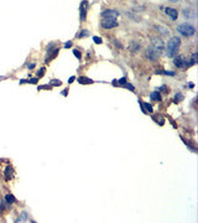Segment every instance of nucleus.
<instances>
[{"instance_id": "nucleus-2", "label": "nucleus", "mask_w": 198, "mask_h": 223, "mask_svg": "<svg viewBox=\"0 0 198 223\" xmlns=\"http://www.w3.org/2000/svg\"><path fill=\"white\" fill-rule=\"evenodd\" d=\"M177 31L182 35V36H186V37H189V36H193L194 32H196V29L194 26L187 24V22H185V24H181L177 26Z\"/></svg>"}, {"instance_id": "nucleus-8", "label": "nucleus", "mask_w": 198, "mask_h": 223, "mask_svg": "<svg viewBox=\"0 0 198 223\" xmlns=\"http://www.w3.org/2000/svg\"><path fill=\"white\" fill-rule=\"evenodd\" d=\"M151 46L155 50H157L160 53H161V51L164 50V42H162V40H160V38H152Z\"/></svg>"}, {"instance_id": "nucleus-10", "label": "nucleus", "mask_w": 198, "mask_h": 223, "mask_svg": "<svg viewBox=\"0 0 198 223\" xmlns=\"http://www.w3.org/2000/svg\"><path fill=\"white\" fill-rule=\"evenodd\" d=\"M140 103V105H141V108H142V112L144 113H152V107H151V104H149V103H144V102H139Z\"/></svg>"}, {"instance_id": "nucleus-13", "label": "nucleus", "mask_w": 198, "mask_h": 223, "mask_svg": "<svg viewBox=\"0 0 198 223\" xmlns=\"http://www.w3.org/2000/svg\"><path fill=\"white\" fill-rule=\"evenodd\" d=\"M150 98L152 99V101H161V94H160L158 91L152 92V93L150 94Z\"/></svg>"}, {"instance_id": "nucleus-16", "label": "nucleus", "mask_w": 198, "mask_h": 223, "mask_svg": "<svg viewBox=\"0 0 198 223\" xmlns=\"http://www.w3.org/2000/svg\"><path fill=\"white\" fill-rule=\"evenodd\" d=\"M10 171H11V167H5V180H11V174H10Z\"/></svg>"}, {"instance_id": "nucleus-12", "label": "nucleus", "mask_w": 198, "mask_h": 223, "mask_svg": "<svg viewBox=\"0 0 198 223\" xmlns=\"http://www.w3.org/2000/svg\"><path fill=\"white\" fill-rule=\"evenodd\" d=\"M27 221H29V214H27V212L22 211V212L20 213V217H19V219H16L15 222H27Z\"/></svg>"}, {"instance_id": "nucleus-11", "label": "nucleus", "mask_w": 198, "mask_h": 223, "mask_svg": "<svg viewBox=\"0 0 198 223\" xmlns=\"http://www.w3.org/2000/svg\"><path fill=\"white\" fill-rule=\"evenodd\" d=\"M79 84H92L94 81L93 79H89L88 77H79V78L77 79Z\"/></svg>"}, {"instance_id": "nucleus-19", "label": "nucleus", "mask_w": 198, "mask_h": 223, "mask_svg": "<svg viewBox=\"0 0 198 223\" xmlns=\"http://www.w3.org/2000/svg\"><path fill=\"white\" fill-rule=\"evenodd\" d=\"M121 87H125V88H128V89H130L131 92H134L135 91V88H134V86H133V84H130V83H124V84H121Z\"/></svg>"}, {"instance_id": "nucleus-5", "label": "nucleus", "mask_w": 198, "mask_h": 223, "mask_svg": "<svg viewBox=\"0 0 198 223\" xmlns=\"http://www.w3.org/2000/svg\"><path fill=\"white\" fill-rule=\"evenodd\" d=\"M100 25H102L103 29L110 30V29H113V27H117V26H118V22H117V20H114V19L103 18L102 21H100Z\"/></svg>"}, {"instance_id": "nucleus-34", "label": "nucleus", "mask_w": 198, "mask_h": 223, "mask_svg": "<svg viewBox=\"0 0 198 223\" xmlns=\"http://www.w3.org/2000/svg\"><path fill=\"white\" fill-rule=\"evenodd\" d=\"M169 1H171V3H177V1H180V0H169Z\"/></svg>"}, {"instance_id": "nucleus-35", "label": "nucleus", "mask_w": 198, "mask_h": 223, "mask_svg": "<svg viewBox=\"0 0 198 223\" xmlns=\"http://www.w3.org/2000/svg\"><path fill=\"white\" fill-rule=\"evenodd\" d=\"M192 1H194V0H192Z\"/></svg>"}, {"instance_id": "nucleus-17", "label": "nucleus", "mask_w": 198, "mask_h": 223, "mask_svg": "<svg viewBox=\"0 0 198 223\" xmlns=\"http://www.w3.org/2000/svg\"><path fill=\"white\" fill-rule=\"evenodd\" d=\"M61 84H62V82L58 81V79H51L50 81V86H53V87H58V86H61Z\"/></svg>"}, {"instance_id": "nucleus-15", "label": "nucleus", "mask_w": 198, "mask_h": 223, "mask_svg": "<svg viewBox=\"0 0 198 223\" xmlns=\"http://www.w3.org/2000/svg\"><path fill=\"white\" fill-rule=\"evenodd\" d=\"M5 202L7 203V205H11V203H14L15 201H16V199H15V197L12 196V195H10V194H7L6 196H5Z\"/></svg>"}, {"instance_id": "nucleus-26", "label": "nucleus", "mask_w": 198, "mask_h": 223, "mask_svg": "<svg viewBox=\"0 0 198 223\" xmlns=\"http://www.w3.org/2000/svg\"><path fill=\"white\" fill-rule=\"evenodd\" d=\"M37 82H39V79H37V78H31V79H27V83H31V84H36Z\"/></svg>"}, {"instance_id": "nucleus-29", "label": "nucleus", "mask_w": 198, "mask_h": 223, "mask_svg": "<svg viewBox=\"0 0 198 223\" xmlns=\"http://www.w3.org/2000/svg\"><path fill=\"white\" fill-rule=\"evenodd\" d=\"M182 98H183V96H182V94H176V97H175L176 101H182Z\"/></svg>"}, {"instance_id": "nucleus-31", "label": "nucleus", "mask_w": 198, "mask_h": 223, "mask_svg": "<svg viewBox=\"0 0 198 223\" xmlns=\"http://www.w3.org/2000/svg\"><path fill=\"white\" fill-rule=\"evenodd\" d=\"M3 210H4V206H3V203H0V213L3 212Z\"/></svg>"}, {"instance_id": "nucleus-20", "label": "nucleus", "mask_w": 198, "mask_h": 223, "mask_svg": "<svg viewBox=\"0 0 198 223\" xmlns=\"http://www.w3.org/2000/svg\"><path fill=\"white\" fill-rule=\"evenodd\" d=\"M93 41H94V43H97V45H100V43L103 42L102 38L98 37V36H94V37H93Z\"/></svg>"}, {"instance_id": "nucleus-1", "label": "nucleus", "mask_w": 198, "mask_h": 223, "mask_svg": "<svg viewBox=\"0 0 198 223\" xmlns=\"http://www.w3.org/2000/svg\"><path fill=\"white\" fill-rule=\"evenodd\" d=\"M180 45H181V40L177 36H172L169 42H167V56L169 57H175L177 56V52L180 49Z\"/></svg>"}, {"instance_id": "nucleus-32", "label": "nucleus", "mask_w": 198, "mask_h": 223, "mask_svg": "<svg viewBox=\"0 0 198 223\" xmlns=\"http://www.w3.org/2000/svg\"><path fill=\"white\" fill-rule=\"evenodd\" d=\"M35 66H36L35 63H31V65H29V70H30V68H34Z\"/></svg>"}, {"instance_id": "nucleus-25", "label": "nucleus", "mask_w": 198, "mask_h": 223, "mask_svg": "<svg viewBox=\"0 0 198 223\" xmlns=\"http://www.w3.org/2000/svg\"><path fill=\"white\" fill-rule=\"evenodd\" d=\"M45 74V68H40V71H37V77H42Z\"/></svg>"}, {"instance_id": "nucleus-4", "label": "nucleus", "mask_w": 198, "mask_h": 223, "mask_svg": "<svg viewBox=\"0 0 198 223\" xmlns=\"http://www.w3.org/2000/svg\"><path fill=\"white\" fill-rule=\"evenodd\" d=\"M158 56H160V52L157 50H155L152 46H150V47L146 49L145 51V57L150 61H157L158 60Z\"/></svg>"}, {"instance_id": "nucleus-6", "label": "nucleus", "mask_w": 198, "mask_h": 223, "mask_svg": "<svg viewBox=\"0 0 198 223\" xmlns=\"http://www.w3.org/2000/svg\"><path fill=\"white\" fill-rule=\"evenodd\" d=\"M88 7H89L88 1H87V0H83V1L81 3V5H79V15H81V20L82 21H86V19H87Z\"/></svg>"}, {"instance_id": "nucleus-24", "label": "nucleus", "mask_w": 198, "mask_h": 223, "mask_svg": "<svg viewBox=\"0 0 198 223\" xmlns=\"http://www.w3.org/2000/svg\"><path fill=\"white\" fill-rule=\"evenodd\" d=\"M197 63V53H193L192 55V61H191V65H196Z\"/></svg>"}, {"instance_id": "nucleus-27", "label": "nucleus", "mask_w": 198, "mask_h": 223, "mask_svg": "<svg viewBox=\"0 0 198 223\" xmlns=\"http://www.w3.org/2000/svg\"><path fill=\"white\" fill-rule=\"evenodd\" d=\"M40 89H51V86L50 84H46V86H39V91Z\"/></svg>"}, {"instance_id": "nucleus-18", "label": "nucleus", "mask_w": 198, "mask_h": 223, "mask_svg": "<svg viewBox=\"0 0 198 223\" xmlns=\"http://www.w3.org/2000/svg\"><path fill=\"white\" fill-rule=\"evenodd\" d=\"M130 49H131V51H133V52H136L138 50H140V45H139V43H135V42H131V45H130Z\"/></svg>"}, {"instance_id": "nucleus-9", "label": "nucleus", "mask_w": 198, "mask_h": 223, "mask_svg": "<svg viewBox=\"0 0 198 223\" xmlns=\"http://www.w3.org/2000/svg\"><path fill=\"white\" fill-rule=\"evenodd\" d=\"M165 13L171 18L172 21L177 20V18H178V13H177V10H176V9H173V7H166Z\"/></svg>"}, {"instance_id": "nucleus-22", "label": "nucleus", "mask_w": 198, "mask_h": 223, "mask_svg": "<svg viewBox=\"0 0 198 223\" xmlns=\"http://www.w3.org/2000/svg\"><path fill=\"white\" fill-rule=\"evenodd\" d=\"M157 73H162V74H169V76H175V72H170V71H157Z\"/></svg>"}, {"instance_id": "nucleus-14", "label": "nucleus", "mask_w": 198, "mask_h": 223, "mask_svg": "<svg viewBox=\"0 0 198 223\" xmlns=\"http://www.w3.org/2000/svg\"><path fill=\"white\" fill-rule=\"evenodd\" d=\"M183 15H185V18L187 19H193L194 18V14H193V11L191 10V9H185L183 10Z\"/></svg>"}, {"instance_id": "nucleus-28", "label": "nucleus", "mask_w": 198, "mask_h": 223, "mask_svg": "<svg viewBox=\"0 0 198 223\" xmlns=\"http://www.w3.org/2000/svg\"><path fill=\"white\" fill-rule=\"evenodd\" d=\"M72 41H67L66 43H65V49H70V47H72Z\"/></svg>"}, {"instance_id": "nucleus-33", "label": "nucleus", "mask_w": 198, "mask_h": 223, "mask_svg": "<svg viewBox=\"0 0 198 223\" xmlns=\"http://www.w3.org/2000/svg\"><path fill=\"white\" fill-rule=\"evenodd\" d=\"M160 91H162V92H166V87H165V86H162L161 88H160Z\"/></svg>"}, {"instance_id": "nucleus-21", "label": "nucleus", "mask_w": 198, "mask_h": 223, "mask_svg": "<svg viewBox=\"0 0 198 223\" xmlns=\"http://www.w3.org/2000/svg\"><path fill=\"white\" fill-rule=\"evenodd\" d=\"M88 30H82V32L81 34H78V37L79 38H82V37H84V36H88Z\"/></svg>"}, {"instance_id": "nucleus-7", "label": "nucleus", "mask_w": 198, "mask_h": 223, "mask_svg": "<svg viewBox=\"0 0 198 223\" xmlns=\"http://www.w3.org/2000/svg\"><path fill=\"white\" fill-rule=\"evenodd\" d=\"M118 16H119V11L113 10V9L104 10V11L102 13V18H109V19H114V20H115Z\"/></svg>"}, {"instance_id": "nucleus-30", "label": "nucleus", "mask_w": 198, "mask_h": 223, "mask_svg": "<svg viewBox=\"0 0 198 223\" xmlns=\"http://www.w3.org/2000/svg\"><path fill=\"white\" fill-rule=\"evenodd\" d=\"M74 79H76V77H74V76H72V77H70V79H68V83H72V82H73Z\"/></svg>"}, {"instance_id": "nucleus-23", "label": "nucleus", "mask_w": 198, "mask_h": 223, "mask_svg": "<svg viewBox=\"0 0 198 223\" xmlns=\"http://www.w3.org/2000/svg\"><path fill=\"white\" fill-rule=\"evenodd\" d=\"M73 55L77 57L78 60H81V57H82V55H81V52L79 51H77V50H73Z\"/></svg>"}, {"instance_id": "nucleus-3", "label": "nucleus", "mask_w": 198, "mask_h": 223, "mask_svg": "<svg viewBox=\"0 0 198 223\" xmlns=\"http://www.w3.org/2000/svg\"><path fill=\"white\" fill-rule=\"evenodd\" d=\"M173 65L176 66L177 68H182V70H186L191 65V61L186 60L185 56H175V60H173Z\"/></svg>"}]
</instances>
